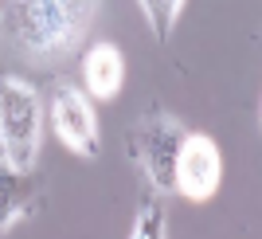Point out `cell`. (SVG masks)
Instances as JSON below:
<instances>
[{"label": "cell", "instance_id": "6da1fadb", "mask_svg": "<svg viewBox=\"0 0 262 239\" xmlns=\"http://www.w3.org/2000/svg\"><path fill=\"white\" fill-rule=\"evenodd\" d=\"M102 16V0H4L0 39L32 71H63L82 55Z\"/></svg>", "mask_w": 262, "mask_h": 239}, {"label": "cell", "instance_id": "7a4b0ae2", "mask_svg": "<svg viewBox=\"0 0 262 239\" xmlns=\"http://www.w3.org/2000/svg\"><path fill=\"white\" fill-rule=\"evenodd\" d=\"M188 126L176 114L153 106L137 114L125 130V149H129V161L141 176L145 192H176V153H180V142H184Z\"/></svg>", "mask_w": 262, "mask_h": 239}, {"label": "cell", "instance_id": "3957f363", "mask_svg": "<svg viewBox=\"0 0 262 239\" xmlns=\"http://www.w3.org/2000/svg\"><path fill=\"white\" fill-rule=\"evenodd\" d=\"M43 98L20 75H0V161L35 169L43 145Z\"/></svg>", "mask_w": 262, "mask_h": 239}, {"label": "cell", "instance_id": "277c9868", "mask_svg": "<svg viewBox=\"0 0 262 239\" xmlns=\"http://www.w3.org/2000/svg\"><path fill=\"white\" fill-rule=\"evenodd\" d=\"M43 122L51 126V133L75 153V157L94 161V157L102 153L98 114H94L90 98L82 94L78 87H71V83H55L51 94H47V106H43Z\"/></svg>", "mask_w": 262, "mask_h": 239}, {"label": "cell", "instance_id": "5b68a950", "mask_svg": "<svg viewBox=\"0 0 262 239\" xmlns=\"http://www.w3.org/2000/svg\"><path fill=\"white\" fill-rule=\"evenodd\" d=\"M219 181H223V153H219L215 137L188 130L176 153V196L204 204L219 192Z\"/></svg>", "mask_w": 262, "mask_h": 239}, {"label": "cell", "instance_id": "8992f818", "mask_svg": "<svg viewBox=\"0 0 262 239\" xmlns=\"http://www.w3.org/2000/svg\"><path fill=\"white\" fill-rule=\"evenodd\" d=\"M39 204H43V181L35 176V169H16L0 161V235L32 220Z\"/></svg>", "mask_w": 262, "mask_h": 239}, {"label": "cell", "instance_id": "52a82bcc", "mask_svg": "<svg viewBox=\"0 0 262 239\" xmlns=\"http://www.w3.org/2000/svg\"><path fill=\"white\" fill-rule=\"evenodd\" d=\"M82 83L94 98H114L125 83V55H121L118 44L110 39H98V44L82 47Z\"/></svg>", "mask_w": 262, "mask_h": 239}, {"label": "cell", "instance_id": "ba28073f", "mask_svg": "<svg viewBox=\"0 0 262 239\" xmlns=\"http://www.w3.org/2000/svg\"><path fill=\"white\" fill-rule=\"evenodd\" d=\"M129 235L133 239H164L168 235V212H164V196L161 192H145Z\"/></svg>", "mask_w": 262, "mask_h": 239}, {"label": "cell", "instance_id": "9c48e42d", "mask_svg": "<svg viewBox=\"0 0 262 239\" xmlns=\"http://www.w3.org/2000/svg\"><path fill=\"white\" fill-rule=\"evenodd\" d=\"M145 12V20H149V28H153V39L157 44H168L176 32V20H180V12H184L188 0H137Z\"/></svg>", "mask_w": 262, "mask_h": 239}, {"label": "cell", "instance_id": "30bf717a", "mask_svg": "<svg viewBox=\"0 0 262 239\" xmlns=\"http://www.w3.org/2000/svg\"><path fill=\"white\" fill-rule=\"evenodd\" d=\"M0 4H4V0H0Z\"/></svg>", "mask_w": 262, "mask_h": 239}]
</instances>
